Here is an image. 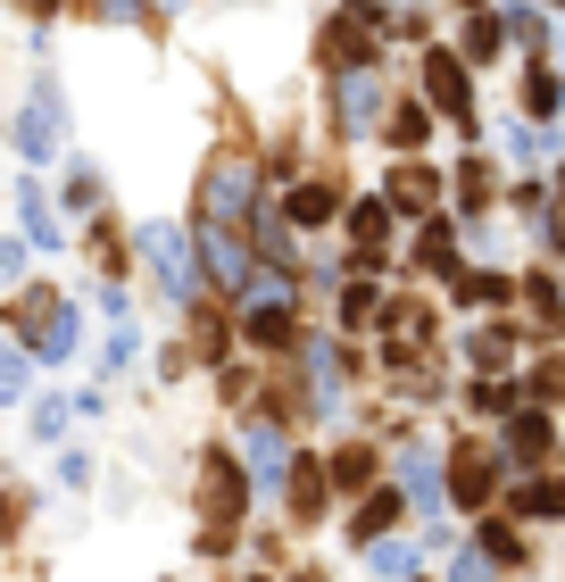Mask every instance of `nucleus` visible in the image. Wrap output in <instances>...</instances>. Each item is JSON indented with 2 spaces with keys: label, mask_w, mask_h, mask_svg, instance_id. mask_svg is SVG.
I'll return each instance as SVG.
<instances>
[{
  "label": "nucleus",
  "mask_w": 565,
  "mask_h": 582,
  "mask_svg": "<svg viewBox=\"0 0 565 582\" xmlns=\"http://www.w3.org/2000/svg\"><path fill=\"white\" fill-rule=\"evenodd\" d=\"M142 259L158 266V283H167L175 300H191V292H200V275H191V250H184V233H175V226H142Z\"/></svg>",
  "instance_id": "f257e3e1"
},
{
  "label": "nucleus",
  "mask_w": 565,
  "mask_h": 582,
  "mask_svg": "<svg viewBox=\"0 0 565 582\" xmlns=\"http://www.w3.org/2000/svg\"><path fill=\"white\" fill-rule=\"evenodd\" d=\"M25 341H34V350H51V358H67L84 341V317L67 300H25Z\"/></svg>",
  "instance_id": "f03ea898"
},
{
  "label": "nucleus",
  "mask_w": 565,
  "mask_h": 582,
  "mask_svg": "<svg viewBox=\"0 0 565 582\" xmlns=\"http://www.w3.org/2000/svg\"><path fill=\"white\" fill-rule=\"evenodd\" d=\"M424 92H433L441 117H457V133H474V100H466V67H457L450 51H433V67H424Z\"/></svg>",
  "instance_id": "7ed1b4c3"
},
{
  "label": "nucleus",
  "mask_w": 565,
  "mask_h": 582,
  "mask_svg": "<svg viewBox=\"0 0 565 582\" xmlns=\"http://www.w3.org/2000/svg\"><path fill=\"white\" fill-rule=\"evenodd\" d=\"M200 483H208V516H217V525H233V516H242V474H233L225 450L200 458Z\"/></svg>",
  "instance_id": "20e7f679"
},
{
  "label": "nucleus",
  "mask_w": 565,
  "mask_h": 582,
  "mask_svg": "<svg viewBox=\"0 0 565 582\" xmlns=\"http://www.w3.org/2000/svg\"><path fill=\"white\" fill-rule=\"evenodd\" d=\"M18 151H25V158H51V151H58V100H51V84H42L34 109L18 117Z\"/></svg>",
  "instance_id": "39448f33"
},
{
  "label": "nucleus",
  "mask_w": 565,
  "mask_h": 582,
  "mask_svg": "<svg viewBox=\"0 0 565 582\" xmlns=\"http://www.w3.org/2000/svg\"><path fill=\"white\" fill-rule=\"evenodd\" d=\"M282 474H291V441H282L275 425H258V432H250V483H266V491H275Z\"/></svg>",
  "instance_id": "423d86ee"
},
{
  "label": "nucleus",
  "mask_w": 565,
  "mask_h": 582,
  "mask_svg": "<svg viewBox=\"0 0 565 582\" xmlns=\"http://www.w3.org/2000/svg\"><path fill=\"white\" fill-rule=\"evenodd\" d=\"M375 109H383V84L358 67V76L341 84V125H350V133H366V125H375Z\"/></svg>",
  "instance_id": "0eeeda50"
},
{
  "label": "nucleus",
  "mask_w": 565,
  "mask_h": 582,
  "mask_svg": "<svg viewBox=\"0 0 565 582\" xmlns=\"http://www.w3.org/2000/svg\"><path fill=\"white\" fill-rule=\"evenodd\" d=\"M242 200H250V167L225 158V167L208 175V208H217V217H242Z\"/></svg>",
  "instance_id": "6e6552de"
},
{
  "label": "nucleus",
  "mask_w": 565,
  "mask_h": 582,
  "mask_svg": "<svg viewBox=\"0 0 565 582\" xmlns=\"http://www.w3.org/2000/svg\"><path fill=\"white\" fill-rule=\"evenodd\" d=\"M391 208L399 217H424V208H433V167H399L391 175Z\"/></svg>",
  "instance_id": "1a4fd4ad"
},
{
  "label": "nucleus",
  "mask_w": 565,
  "mask_h": 582,
  "mask_svg": "<svg viewBox=\"0 0 565 582\" xmlns=\"http://www.w3.org/2000/svg\"><path fill=\"white\" fill-rule=\"evenodd\" d=\"M333 208H341V191H333V184H300V191H291V226H324Z\"/></svg>",
  "instance_id": "9d476101"
},
{
  "label": "nucleus",
  "mask_w": 565,
  "mask_h": 582,
  "mask_svg": "<svg viewBox=\"0 0 565 582\" xmlns=\"http://www.w3.org/2000/svg\"><path fill=\"white\" fill-rule=\"evenodd\" d=\"M416 259H424V266H441V275H450V266H457V233L441 226V217H424V233H416Z\"/></svg>",
  "instance_id": "9b49d317"
},
{
  "label": "nucleus",
  "mask_w": 565,
  "mask_h": 582,
  "mask_svg": "<svg viewBox=\"0 0 565 582\" xmlns=\"http://www.w3.org/2000/svg\"><path fill=\"white\" fill-rule=\"evenodd\" d=\"M350 233H358V242H366V259H375V250H383V233H391V208H383V200H358V208H350Z\"/></svg>",
  "instance_id": "f8f14e48"
},
{
  "label": "nucleus",
  "mask_w": 565,
  "mask_h": 582,
  "mask_svg": "<svg viewBox=\"0 0 565 582\" xmlns=\"http://www.w3.org/2000/svg\"><path fill=\"white\" fill-rule=\"evenodd\" d=\"M324 58H341V67H366V34H358V18H350V25H324Z\"/></svg>",
  "instance_id": "ddd939ff"
},
{
  "label": "nucleus",
  "mask_w": 565,
  "mask_h": 582,
  "mask_svg": "<svg viewBox=\"0 0 565 582\" xmlns=\"http://www.w3.org/2000/svg\"><path fill=\"white\" fill-rule=\"evenodd\" d=\"M208 266H217V283H250V259L225 242V233H208Z\"/></svg>",
  "instance_id": "4468645a"
},
{
  "label": "nucleus",
  "mask_w": 565,
  "mask_h": 582,
  "mask_svg": "<svg viewBox=\"0 0 565 582\" xmlns=\"http://www.w3.org/2000/svg\"><path fill=\"white\" fill-rule=\"evenodd\" d=\"M508 450L516 458H541L549 450V416H516V425H508Z\"/></svg>",
  "instance_id": "2eb2a0df"
},
{
  "label": "nucleus",
  "mask_w": 565,
  "mask_h": 582,
  "mask_svg": "<svg viewBox=\"0 0 565 582\" xmlns=\"http://www.w3.org/2000/svg\"><path fill=\"white\" fill-rule=\"evenodd\" d=\"M18 217L34 242H51V200H42V184H18Z\"/></svg>",
  "instance_id": "dca6fc26"
},
{
  "label": "nucleus",
  "mask_w": 565,
  "mask_h": 582,
  "mask_svg": "<svg viewBox=\"0 0 565 582\" xmlns=\"http://www.w3.org/2000/svg\"><path fill=\"white\" fill-rule=\"evenodd\" d=\"M399 474H408L416 507H433V458H424V450H399Z\"/></svg>",
  "instance_id": "f3484780"
},
{
  "label": "nucleus",
  "mask_w": 565,
  "mask_h": 582,
  "mask_svg": "<svg viewBox=\"0 0 565 582\" xmlns=\"http://www.w3.org/2000/svg\"><path fill=\"white\" fill-rule=\"evenodd\" d=\"M383 525H399V491H375V499H366L358 532H366V541H383Z\"/></svg>",
  "instance_id": "a211bd4d"
},
{
  "label": "nucleus",
  "mask_w": 565,
  "mask_h": 582,
  "mask_svg": "<svg viewBox=\"0 0 565 582\" xmlns=\"http://www.w3.org/2000/svg\"><path fill=\"white\" fill-rule=\"evenodd\" d=\"M424 125H433V117L416 109V100H399V117H391V142H399V151H416V142H424Z\"/></svg>",
  "instance_id": "6ab92c4d"
},
{
  "label": "nucleus",
  "mask_w": 565,
  "mask_h": 582,
  "mask_svg": "<svg viewBox=\"0 0 565 582\" xmlns=\"http://www.w3.org/2000/svg\"><path fill=\"white\" fill-rule=\"evenodd\" d=\"M366 474H375V458H366V450H341L333 458V483L341 491H366Z\"/></svg>",
  "instance_id": "aec40b11"
},
{
  "label": "nucleus",
  "mask_w": 565,
  "mask_h": 582,
  "mask_svg": "<svg viewBox=\"0 0 565 582\" xmlns=\"http://www.w3.org/2000/svg\"><path fill=\"white\" fill-rule=\"evenodd\" d=\"M375 574H399V582H408V574H416V549H408V541H375Z\"/></svg>",
  "instance_id": "412c9836"
},
{
  "label": "nucleus",
  "mask_w": 565,
  "mask_h": 582,
  "mask_svg": "<svg viewBox=\"0 0 565 582\" xmlns=\"http://www.w3.org/2000/svg\"><path fill=\"white\" fill-rule=\"evenodd\" d=\"M524 308H532V325H565L557 317V283H524Z\"/></svg>",
  "instance_id": "4be33fe9"
},
{
  "label": "nucleus",
  "mask_w": 565,
  "mask_h": 582,
  "mask_svg": "<svg viewBox=\"0 0 565 582\" xmlns=\"http://www.w3.org/2000/svg\"><path fill=\"white\" fill-rule=\"evenodd\" d=\"M499 34H508L499 18H474V25H466V58H490V51H499Z\"/></svg>",
  "instance_id": "5701e85b"
},
{
  "label": "nucleus",
  "mask_w": 565,
  "mask_h": 582,
  "mask_svg": "<svg viewBox=\"0 0 565 582\" xmlns=\"http://www.w3.org/2000/svg\"><path fill=\"white\" fill-rule=\"evenodd\" d=\"M524 109H557V76H549V67H532V76H524Z\"/></svg>",
  "instance_id": "b1692460"
},
{
  "label": "nucleus",
  "mask_w": 565,
  "mask_h": 582,
  "mask_svg": "<svg viewBox=\"0 0 565 582\" xmlns=\"http://www.w3.org/2000/svg\"><path fill=\"white\" fill-rule=\"evenodd\" d=\"M0 399H25V350H0Z\"/></svg>",
  "instance_id": "393cba45"
},
{
  "label": "nucleus",
  "mask_w": 565,
  "mask_h": 582,
  "mask_svg": "<svg viewBox=\"0 0 565 582\" xmlns=\"http://www.w3.org/2000/svg\"><path fill=\"white\" fill-rule=\"evenodd\" d=\"M341 308H350V325H383V317H375V292H366V283H350V292H341Z\"/></svg>",
  "instance_id": "a878e982"
},
{
  "label": "nucleus",
  "mask_w": 565,
  "mask_h": 582,
  "mask_svg": "<svg viewBox=\"0 0 565 582\" xmlns=\"http://www.w3.org/2000/svg\"><path fill=\"white\" fill-rule=\"evenodd\" d=\"M508 34H516V42H532V51H541V42H549V25H541V9H516V18H508Z\"/></svg>",
  "instance_id": "bb28decb"
},
{
  "label": "nucleus",
  "mask_w": 565,
  "mask_h": 582,
  "mask_svg": "<svg viewBox=\"0 0 565 582\" xmlns=\"http://www.w3.org/2000/svg\"><path fill=\"white\" fill-rule=\"evenodd\" d=\"M483 491H490V466H483V458H474V466H457V499H483Z\"/></svg>",
  "instance_id": "cd10ccee"
},
{
  "label": "nucleus",
  "mask_w": 565,
  "mask_h": 582,
  "mask_svg": "<svg viewBox=\"0 0 565 582\" xmlns=\"http://www.w3.org/2000/svg\"><path fill=\"white\" fill-rule=\"evenodd\" d=\"M291 333V325H282V308H258V317H250V341H282Z\"/></svg>",
  "instance_id": "c85d7f7f"
},
{
  "label": "nucleus",
  "mask_w": 565,
  "mask_h": 582,
  "mask_svg": "<svg viewBox=\"0 0 565 582\" xmlns=\"http://www.w3.org/2000/svg\"><path fill=\"white\" fill-rule=\"evenodd\" d=\"M100 200V184H92V175H67V208H76V217H84V208H92Z\"/></svg>",
  "instance_id": "c756f323"
},
{
  "label": "nucleus",
  "mask_w": 565,
  "mask_h": 582,
  "mask_svg": "<svg viewBox=\"0 0 565 582\" xmlns=\"http://www.w3.org/2000/svg\"><path fill=\"white\" fill-rule=\"evenodd\" d=\"M450 582H490V565H483V558H457V565H450Z\"/></svg>",
  "instance_id": "7c9ffc66"
},
{
  "label": "nucleus",
  "mask_w": 565,
  "mask_h": 582,
  "mask_svg": "<svg viewBox=\"0 0 565 582\" xmlns=\"http://www.w3.org/2000/svg\"><path fill=\"white\" fill-rule=\"evenodd\" d=\"M34 9H51V0H34Z\"/></svg>",
  "instance_id": "2f4dec72"
},
{
  "label": "nucleus",
  "mask_w": 565,
  "mask_h": 582,
  "mask_svg": "<svg viewBox=\"0 0 565 582\" xmlns=\"http://www.w3.org/2000/svg\"><path fill=\"white\" fill-rule=\"evenodd\" d=\"M474 9H483V0H474Z\"/></svg>",
  "instance_id": "473e14b6"
}]
</instances>
